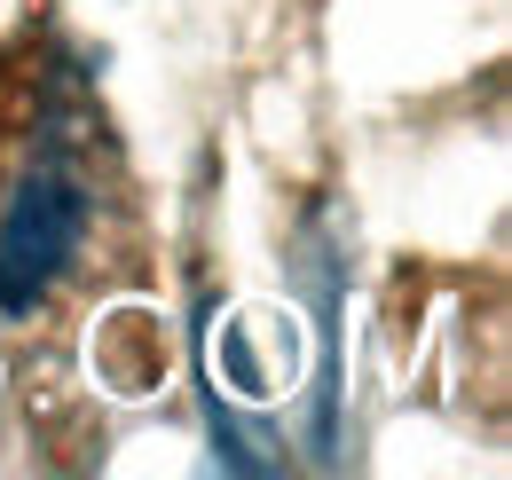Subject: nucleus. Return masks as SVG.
I'll use <instances>...</instances> for the list:
<instances>
[{"instance_id":"obj_1","label":"nucleus","mask_w":512,"mask_h":480,"mask_svg":"<svg viewBox=\"0 0 512 480\" xmlns=\"http://www.w3.org/2000/svg\"><path fill=\"white\" fill-rule=\"evenodd\" d=\"M79 244H87V189L64 166H32L0 213V307L8 315L40 307L71 276Z\"/></svg>"}]
</instances>
